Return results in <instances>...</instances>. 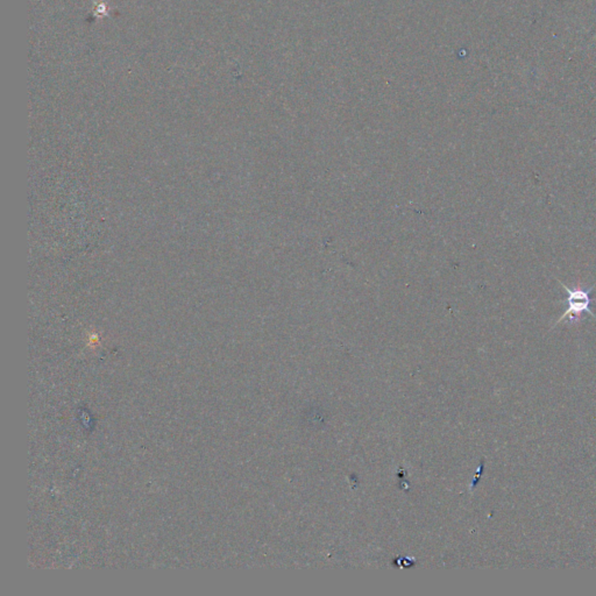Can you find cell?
I'll return each mask as SVG.
<instances>
[{
  "instance_id": "6da1fadb",
  "label": "cell",
  "mask_w": 596,
  "mask_h": 596,
  "mask_svg": "<svg viewBox=\"0 0 596 596\" xmlns=\"http://www.w3.org/2000/svg\"><path fill=\"white\" fill-rule=\"evenodd\" d=\"M562 286L567 291L566 299H564V303L566 304V310H565L563 316L560 317L558 321L555 323V326L563 323L565 319H568L570 323L579 321L584 313H589L590 316L596 318L595 315L590 310V304H592L590 292L594 289V286L588 288V289H582V288L570 289V288L567 287L566 284H562Z\"/></svg>"
}]
</instances>
